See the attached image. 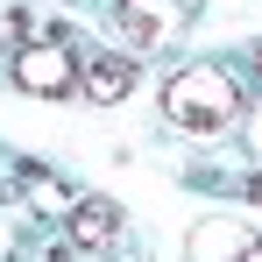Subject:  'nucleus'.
I'll use <instances>...</instances> for the list:
<instances>
[{
	"label": "nucleus",
	"instance_id": "obj_1",
	"mask_svg": "<svg viewBox=\"0 0 262 262\" xmlns=\"http://www.w3.org/2000/svg\"><path fill=\"white\" fill-rule=\"evenodd\" d=\"M163 121L177 135H227L241 121V85L220 64H191V71L163 78Z\"/></svg>",
	"mask_w": 262,
	"mask_h": 262
},
{
	"label": "nucleus",
	"instance_id": "obj_2",
	"mask_svg": "<svg viewBox=\"0 0 262 262\" xmlns=\"http://www.w3.org/2000/svg\"><path fill=\"white\" fill-rule=\"evenodd\" d=\"M14 85L36 92V99H64V92H78V57L64 50V36H43V43L14 50Z\"/></svg>",
	"mask_w": 262,
	"mask_h": 262
},
{
	"label": "nucleus",
	"instance_id": "obj_3",
	"mask_svg": "<svg viewBox=\"0 0 262 262\" xmlns=\"http://www.w3.org/2000/svg\"><path fill=\"white\" fill-rule=\"evenodd\" d=\"M184 29L177 21V0H121V36H128V50H163Z\"/></svg>",
	"mask_w": 262,
	"mask_h": 262
},
{
	"label": "nucleus",
	"instance_id": "obj_4",
	"mask_svg": "<svg viewBox=\"0 0 262 262\" xmlns=\"http://www.w3.org/2000/svg\"><path fill=\"white\" fill-rule=\"evenodd\" d=\"M191 241H199V262H262V241L248 227H227V220H206Z\"/></svg>",
	"mask_w": 262,
	"mask_h": 262
},
{
	"label": "nucleus",
	"instance_id": "obj_5",
	"mask_svg": "<svg viewBox=\"0 0 262 262\" xmlns=\"http://www.w3.org/2000/svg\"><path fill=\"white\" fill-rule=\"evenodd\" d=\"M78 92H85L92 106H114V99L135 92V64L128 57H92L85 71H78Z\"/></svg>",
	"mask_w": 262,
	"mask_h": 262
},
{
	"label": "nucleus",
	"instance_id": "obj_6",
	"mask_svg": "<svg viewBox=\"0 0 262 262\" xmlns=\"http://www.w3.org/2000/svg\"><path fill=\"white\" fill-rule=\"evenodd\" d=\"M114 227H121V213H114L106 199L71 206V248H106V241H114Z\"/></svg>",
	"mask_w": 262,
	"mask_h": 262
},
{
	"label": "nucleus",
	"instance_id": "obj_7",
	"mask_svg": "<svg viewBox=\"0 0 262 262\" xmlns=\"http://www.w3.org/2000/svg\"><path fill=\"white\" fill-rule=\"evenodd\" d=\"M29 191H36L43 213H64V206H71V191H57V177H43V170H29Z\"/></svg>",
	"mask_w": 262,
	"mask_h": 262
},
{
	"label": "nucleus",
	"instance_id": "obj_8",
	"mask_svg": "<svg viewBox=\"0 0 262 262\" xmlns=\"http://www.w3.org/2000/svg\"><path fill=\"white\" fill-rule=\"evenodd\" d=\"M241 191H248V199L262 206V170H248V184H241Z\"/></svg>",
	"mask_w": 262,
	"mask_h": 262
},
{
	"label": "nucleus",
	"instance_id": "obj_9",
	"mask_svg": "<svg viewBox=\"0 0 262 262\" xmlns=\"http://www.w3.org/2000/svg\"><path fill=\"white\" fill-rule=\"evenodd\" d=\"M255 71H262V43H255Z\"/></svg>",
	"mask_w": 262,
	"mask_h": 262
}]
</instances>
